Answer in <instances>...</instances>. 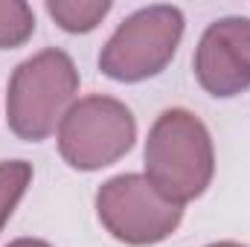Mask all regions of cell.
Masks as SVG:
<instances>
[{"label": "cell", "instance_id": "6da1fadb", "mask_svg": "<svg viewBox=\"0 0 250 247\" xmlns=\"http://www.w3.org/2000/svg\"><path fill=\"white\" fill-rule=\"evenodd\" d=\"M212 169V140L204 123L184 108L163 111L146 140V178L154 189L184 206L209 186Z\"/></svg>", "mask_w": 250, "mask_h": 247}, {"label": "cell", "instance_id": "7a4b0ae2", "mask_svg": "<svg viewBox=\"0 0 250 247\" xmlns=\"http://www.w3.org/2000/svg\"><path fill=\"white\" fill-rule=\"evenodd\" d=\"M79 90V73L70 56L62 50H44L23 64L9 79L6 93V120L9 128L29 143L47 140L56 125L70 111V102Z\"/></svg>", "mask_w": 250, "mask_h": 247}, {"label": "cell", "instance_id": "3957f363", "mask_svg": "<svg viewBox=\"0 0 250 247\" xmlns=\"http://www.w3.org/2000/svg\"><path fill=\"white\" fill-rule=\"evenodd\" d=\"M184 35V15L175 6H148L134 12L105 44L99 67L117 82H143L172 62Z\"/></svg>", "mask_w": 250, "mask_h": 247}, {"label": "cell", "instance_id": "277c9868", "mask_svg": "<svg viewBox=\"0 0 250 247\" xmlns=\"http://www.w3.org/2000/svg\"><path fill=\"white\" fill-rule=\"evenodd\" d=\"M96 212L114 239L137 247L169 239L184 218V206L163 198L146 175H120L102 184Z\"/></svg>", "mask_w": 250, "mask_h": 247}, {"label": "cell", "instance_id": "5b68a950", "mask_svg": "<svg viewBox=\"0 0 250 247\" xmlns=\"http://www.w3.org/2000/svg\"><path fill=\"white\" fill-rule=\"evenodd\" d=\"M137 123L123 102L111 96H87L76 102L59 128L62 157L82 172L111 166L134 145Z\"/></svg>", "mask_w": 250, "mask_h": 247}, {"label": "cell", "instance_id": "8992f818", "mask_svg": "<svg viewBox=\"0 0 250 247\" xmlns=\"http://www.w3.org/2000/svg\"><path fill=\"white\" fill-rule=\"evenodd\" d=\"M195 76L212 96L250 87V18H221L207 26L195 53Z\"/></svg>", "mask_w": 250, "mask_h": 247}, {"label": "cell", "instance_id": "52a82bcc", "mask_svg": "<svg viewBox=\"0 0 250 247\" xmlns=\"http://www.w3.org/2000/svg\"><path fill=\"white\" fill-rule=\"evenodd\" d=\"M47 12L56 18V23L67 32H90L108 12V0H50Z\"/></svg>", "mask_w": 250, "mask_h": 247}, {"label": "cell", "instance_id": "ba28073f", "mask_svg": "<svg viewBox=\"0 0 250 247\" xmlns=\"http://www.w3.org/2000/svg\"><path fill=\"white\" fill-rule=\"evenodd\" d=\"M35 32V15L21 0H0V50L21 47Z\"/></svg>", "mask_w": 250, "mask_h": 247}, {"label": "cell", "instance_id": "9c48e42d", "mask_svg": "<svg viewBox=\"0 0 250 247\" xmlns=\"http://www.w3.org/2000/svg\"><path fill=\"white\" fill-rule=\"evenodd\" d=\"M32 181V166L26 160H6L0 163V230L15 212L18 201L23 198L26 186Z\"/></svg>", "mask_w": 250, "mask_h": 247}, {"label": "cell", "instance_id": "30bf717a", "mask_svg": "<svg viewBox=\"0 0 250 247\" xmlns=\"http://www.w3.org/2000/svg\"><path fill=\"white\" fill-rule=\"evenodd\" d=\"M9 247H50V245L41 242V239H18V242H12Z\"/></svg>", "mask_w": 250, "mask_h": 247}, {"label": "cell", "instance_id": "8fae6325", "mask_svg": "<svg viewBox=\"0 0 250 247\" xmlns=\"http://www.w3.org/2000/svg\"><path fill=\"white\" fill-rule=\"evenodd\" d=\"M207 247H242V245H236V242H218V245H207Z\"/></svg>", "mask_w": 250, "mask_h": 247}]
</instances>
